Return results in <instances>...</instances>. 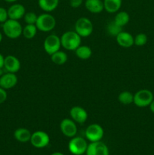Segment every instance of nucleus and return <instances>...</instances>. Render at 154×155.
Returning <instances> with one entry per match:
<instances>
[{
    "mask_svg": "<svg viewBox=\"0 0 154 155\" xmlns=\"http://www.w3.org/2000/svg\"><path fill=\"white\" fill-rule=\"evenodd\" d=\"M107 33H108L110 36H115V37H116L119 33H121V32L122 31V27L118 25L117 24H116L114 21H113L107 24Z\"/></svg>",
    "mask_w": 154,
    "mask_h": 155,
    "instance_id": "nucleus-26",
    "label": "nucleus"
},
{
    "mask_svg": "<svg viewBox=\"0 0 154 155\" xmlns=\"http://www.w3.org/2000/svg\"><path fill=\"white\" fill-rule=\"evenodd\" d=\"M25 13V7L19 3H15V4L12 5L8 9V15L9 19L19 21L20 19L24 18Z\"/></svg>",
    "mask_w": 154,
    "mask_h": 155,
    "instance_id": "nucleus-15",
    "label": "nucleus"
},
{
    "mask_svg": "<svg viewBox=\"0 0 154 155\" xmlns=\"http://www.w3.org/2000/svg\"><path fill=\"white\" fill-rule=\"evenodd\" d=\"M60 129L63 136L68 138L75 137L77 134V130H78L76 123L69 118H65L62 120L60 124Z\"/></svg>",
    "mask_w": 154,
    "mask_h": 155,
    "instance_id": "nucleus-10",
    "label": "nucleus"
},
{
    "mask_svg": "<svg viewBox=\"0 0 154 155\" xmlns=\"http://www.w3.org/2000/svg\"><path fill=\"white\" fill-rule=\"evenodd\" d=\"M30 143L36 148H43L48 146L50 142V137L47 133L44 131H36L32 133Z\"/></svg>",
    "mask_w": 154,
    "mask_h": 155,
    "instance_id": "nucleus-9",
    "label": "nucleus"
},
{
    "mask_svg": "<svg viewBox=\"0 0 154 155\" xmlns=\"http://www.w3.org/2000/svg\"><path fill=\"white\" fill-rule=\"evenodd\" d=\"M69 115L72 120L79 124H82L87 121L88 115L87 111L80 106H73L69 110Z\"/></svg>",
    "mask_w": 154,
    "mask_h": 155,
    "instance_id": "nucleus-12",
    "label": "nucleus"
},
{
    "mask_svg": "<svg viewBox=\"0 0 154 155\" xmlns=\"http://www.w3.org/2000/svg\"><path fill=\"white\" fill-rule=\"evenodd\" d=\"M4 1L8 3H14L15 2H17V0H4Z\"/></svg>",
    "mask_w": 154,
    "mask_h": 155,
    "instance_id": "nucleus-34",
    "label": "nucleus"
},
{
    "mask_svg": "<svg viewBox=\"0 0 154 155\" xmlns=\"http://www.w3.org/2000/svg\"><path fill=\"white\" fill-rule=\"evenodd\" d=\"M83 0H69V5L73 8H79L82 5Z\"/></svg>",
    "mask_w": 154,
    "mask_h": 155,
    "instance_id": "nucleus-31",
    "label": "nucleus"
},
{
    "mask_svg": "<svg viewBox=\"0 0 154 155\" xmlns=\"http://www.w3.org/2000/svg\"><path fill=\"white\" fill-rule=\"evenodd\" d=\"M37 31L38 29L36 27V24H27L23 28L22 35L26 39H31L36 36Z\"/></svg>",
    "mask_w": 154,
    "mask_h": 155,
    "instance_id": "nucleus-24",
    "label": "nucleus"
},
{
    "mask_svg": "<svg viewBox=\"0 0 154 155\" xmlns=\"http://www.w3.org/2000/svg\"><path fill=\"white\" fill-rule=\"evenodd\" d=\"M36 26L39 31L44 33L50 32L55 27L56 19L51 14L45 12L38 16Z\"/></svg>",
    "mask_w": 154,
    "mask_h": 155,
    "instance_id": "nucleus-3",
    "label": "nucleus"
},
{
    "mask_svg": "<svg viewBox=\"0 0 154 155\" xmlns=\"http://www.w3.org/2000/svg\"><path fill=\"white\" fill-rule=\"evenodd\" d=\"M61 46L68 51H75L81 45L82 37L74 31H66L60 36Z\"/></svg>",
    "mask_w": 154,
    "mask_h": 155,
    "instance_id": "nucleus-1",
    "label": "nucleus"
},
{
    "mask_svg": "<svg viewBox=\"0 0 154 155\" xmlns=\"http://www.w3.org/2000/svg\"><path fill=\"white\" fill-rule=\"evenodd\" d=\"M154 99L153 94L149 89H140L134 95V103L139 107H147Z\"/></svg>",
    "mask_w": 154,
    "mask_h": 155,
    "instance_id": "nucleus-6",
    "label": "nucleus"
},
{
    "mask_svg": "<svg viewBox=\"0 0 154 155\" xmlns=\"http://www.w3.org/2000/svg\"><path fill=\"white\" fill-rule=\"evenodd\" d=\"M37 18V15L33 12H26L24 16V22L26 23V24H36Z\"/></svg>",
    "mask_w": 154,
    "mask_h": 155,
    "instance_id": "nucleus-28",
    "label": "nucleus"
},
{
    "mask_svg": "<svg viewBox=\"0 0 154 155\" xmlns=\"http://www.w3.org/2000/svg\"><path fill=\"white\" fill-rule=\"evenodd\" d=\"M85 135L86 139L91 142H98L104 137V131L101 125L98 124H92L86 128Z\"/></svg>",
    "mask_w": 154,
    "mask_h": 155,
    "instance_id": "nucleus-8",
    "label": "nucleus"
},
{
    "mask_svg": "<svg viewBox=\"0 0 154 155\" xmlns=\"http://www.w3.org/2000/svg\"><path fill=\"white\" fill-rule=\"evenodd\" d=\"M104 10L108 13H116L122 7V0H104Z\"/></svg>",
    "mask_w": 154,
    "mask_h": 155,
    "instance_id": "nucleus-19",
    "label": "nucleus"
},
{
    "mask_svg": "<svg viewBox=\"0 0 154 155\" xmlns=\"http://www.w3.org/2000/svg\"><path fill=\"white\" fill-rule=\"evenodd\" d=\"M32 133L26 128H18L14 133V137L17 141L22 143H26L30 141Z\"/></svg>",
    "mask_w": 154,
    "mask_h": 155,
    "instance_id": "nucleus-18",
    "label": "nucleus"
},
{
    "mask_svg": "<svg viewBox=\"0 0 154 155\" xmlns=\"http://www.w3.org/2000/svg\"><path fill=\"white\" fill-rule=\"evenodd\" d=\"M85 8L92 14H99L104 10L102 0H85Z\"/></svg>",
    "mask_w": 154,
    "mask_h": 155,
    "instance_id": "nucleus-17",
    "label": "nucleus"
},
{
    "mask_svg": "<svg viewBox=\"0 0 154 155\" xmlns=\"http://www.w3.org/2000/svg\"><path fill=\"white\" fill-rule=\"evenodd\" d=\"M116 42L122 48H128L134 44V36L128 32L122 31L116 36Z\"/></svg>",
    "mask_w": 154,
    "mask_h": 155,
    "instance_id": "nucleus-16",
    "label": "nucleus"
},
{
    "mask_svg": "<svg viewBox=\"0 0 154 155\" xmlns=\"http://www.w3.org/2000/svg\"><path fill=\"white\" fill-rule=\"evenodd\" d=\"M21 66V61L15 56L8 55L5 58L3 68L6 72L16 74L20 71Z\"/></svg>",
    "mask_w": 154,
    "mask_h": 155,
    "instance_id": "nucleus-13",
    "label": "nucleus"
},
{
    "mask_svg": "<svg viewBox=\"0 0 154 155\" xmlns=\"http://www.w3.org/2000/svg\"><path fill=\"white\" fill-rule=\"evenodd\" d=\"M116 24L120 27H123L124 26L127 25L130 21V16L126 12H116V15L115 16L114 20Z\"/></svg>",
    "mask_w": 154,
    "mask_h": 155,
    "instance_id": "nucleus-23",
    "label": "nucleus"
},
{
    "mask_svg": "<svg viewBox=\"0 0 154 155\" xmlns=\"http://www.w3.org/2000/svg\"><path fill=\"white\" fill-rule=\"evenodd\" d=\"M75 55L81 60H88L92 55V50L88 45H80L75 50Z\"/></svg>",
    "mask_w": 154,
    "mask_h": 155,
    "instance_id": "nucleus-21",
    "label": "nucleus"
},
{
    "mask_svg": "<svg viewBox=\"0 0 154 155\" xmlns=\"http://www.w3.org/2000/svg\"><path fill=\"white\" fill-rule=\"evenodd\" d=\"M118 100L121 104L128 105L134 101V95L128 91H123L119 93V96H118Z\"/></svg>",
    "mask_w": 154,
    "mask_h": 155,
    "instance_id": "nucleus-25",
    "label": "nucleus"
},
{
    "mask_svg": "<svg viewBox=\"0 0 154 155\" xmlns=\"http://www.w3.org/2000/svg\"><path fill=\"white\" fill-rule=\"evenodd\" d=\"M8 19V10L3 7H0V23L3 24Z\"/></svg>",
    "mask_w": 154,
    "mask_h": 155,
    "instance_id": "nucleus-29",
    "label": "nucleus"
},
{
    "mask_svg": "<svg viewBox=\"0 0 154 155\" xmlns=\"http://www.w3.org/2000/svg\"><path fill=\"white\" fill-rule=\"evenodd\" d=\"M50 56H51V61L57 65L64 64L68 60V56L66 53L63 51H60V50L56 51Z\"/></svg>",
    "mask_w": 154,
    "mask_h": 155,
    "instance_id": "nucleus-22",
    "label": "nucleus"
},
{
    "mask_svg": "<svg viewBox=\"0 0 154 155\" xmlns=\"http://www.w3.org/2000/svg\"><path fill=\"white\" fill-rule=\"evenodd\" d=\"M88 145L85 139L79 136H75L71 138V140L69 142L68 149L73 155H82L86 152Z\"/></svg>",
    "mask_w": 154,
    "mask_h": 155,
    "instance_id": "nucleus-5",
    "label": "nucleus"
},
{
    "mask_svg": "<svg viewBox=\"0 0 154 155\" xmlns=\"http://www.w3.org/2000/svg\"><path fill=\"white\" fill-rule=\"evenodd\" d=\"M8 98V94L5 89L0 87V104H2L6 101Z\"/></svg>",
    "mask_w": 154,
    "mask_h": 155,
    "instance_id": "nucleus-30",
    "label": "nucleus"
},
{
    "mask_svg": "<svg viewBox=\"0 0 154 155\" xmlns=\"http://www.w3.org/2000/svg\"><path fill=\"white\" fill-rule=\"evenodd\" d=\"M86 155H109V148L106 144L101 141L91 142L88 145Z\"/></svg>",
    "mask_w": 154,
    "mask_h": 155,
    "instance_id": "nucleus-11",
    "label": "nucleus"
},
{
    "mask_svg": "<svg viewBox=\"0 0 154 155\" xmlns=\"http://www.w3.org/2000/svg\"><path fill=\"white\" fill-rule=\"evenodd\" d=\"M2 39H3V36L1 32H0V43H1L2 41Z\"/></svg>",
    "mask_w": 154,
    "mask_h": 155,
    "instance_id": "nucleus-37",
    "label": "nucleus"
},
{
    "mask_svg": "<svg viewBox=\"0 0 154 155\" xmlns=\"http://www.w3.org/2000/svg\"><path fill=\"white\" fill-rule=\"evenodd\" d=\"M93 30L94 26L91 20L85 17L79 18L75 24V31L82 38L88 37L93 33Z\"/></svg>",
    "mask_w": 154,
    "mask_h": 155,
    "instance_id": "nucleus-4",
    "label": "nucleus"
},
{
    "mask_svg": "<svg viewBox=\"0 0 154 155\" xmlns=\"http://www.w3.org/2000/svg\"><path fill=\"white\" fill-rule=\"evenodd\" d=\"M2 30L7 37L14 39H18L22 35L23 27L18 21L8 18L2 24Z\"/></svg>",
    "mask_w": 154,
    "mask_h": 155,
    "instance_id": "nucleus-2",
    "label": "nucleus"
},
{
    "mask_svg": "<svg viewBox=\"0 0 154 155\" xmlns=\"http://www.w3.org/2000/svg\"><path fill=\"white\" fill-rule=\"evenodd\" d=\"M3 69H4V68H0V77H1V76H2L3 74H5L4 71H3Z\"/></svg>",
    "mask_w": 154,
    "mask_h": 155,
    "instance_id": "nucleus-36",
    "label": "nucleus"
},
{
    "mask_svg": "<svg viewBox=\"0 0 154 155\" xmlns=\"http://www.w3.org/2000/svg\"><path fill=\"white\" fill-rule=\"evenodd\" d=\"M148 38L145 33H140L134 37V44L137 46H143L147 42Z\"/></svg>",
    "mask_w": 154,
    "mask_h": 155,
    "instance_id": "nucleus-27",
    "label": "nucleus"
},
{
    "mask_svg": "<svg viewBox=\"0 0 154 155\" xmlns=\"http://www.w3.org/2000/svg\"><path fill=\"white\" fill-rule=\"evenodd\" d=\"M149 110H151V112L154 114V99L152 100V102L150 103V104L149 105Z\"/></svg>",
    "mask_w": 154,
    "mask_h": 155,
    "instance_id": "nucleus-33",
    "label": "nucleus"
},
{
    "mask_svg": "<svg viewBox=\"0 0 154 155\" xmlns=\"http://www.w3.org/2000/svg\"><path fill=\"white\" fill-rule=\"evenodd\" d=\"M18 77L16 74L6 72L0 77V87L5 89H11L18 83Z\"/></svg>",
    "mask_w": 154,
    "mask_h": 155,
    "instance_id": "nucleus-14",
    "label": "nucleus"
},
{
    "mask_svg": "<svg viewBox=\"0 0 154 155\" xmlns=\"http://www.w3.org/2000/svg\"><path fill=\"white\" fill-rule=\"evenodd\" d=\"M38 5L42 11L49 13L57 8L59 0H38Z\"/></svg>",
    "mask_w": 154,
    "mask_h": 155,
    "instance_id": "nucleus-20",
    "label": "nucleus"
},
{
    "mask_svg": "<svg viewBox=\"0 0 154 155\" xmlns=\"http://www.w3.org/2000/svg\"><path fill=\"white\" fill-rule=\"evenodd\" d=\"M51 155H64L63 153L61 152H54L53 154H51Z\"/></svg>",
    "mask_w": 154,
    "mask_h": 155,
    "instance_id": "nucleus-35",
    "label": "nucleus"
},
{
    "mask_svg": "<svg viewBox=\"0 0 154 155\" xmlns=\"http://www.w3.org/2000/svg\"><path fill=\"white\" fill-rule=\"evenodd\" d=\"M60 47H61L60 37H59L56 34L49 35L44 40V50L49 55H51L54 52L59 51Z\"/></svg>",
    "mask_w": 154,
    "mask_h": 155,
    "instance_id": "nucleus-7",
    "label": "nucleus"
},
{
    "mask_svg": "<svg viewBox=\"0 0 154 155\" xmlns=\"http://www.w3.org/2000/svg\"><path fill=\"white\" fill-rule=\"evenodd\" d=\"M4 60L5 57L0 53V68H3V66H4Z\"/></svg>",
    "mask_w": 154,
    "mask_h": 155,
    "instance_id": "nucleus-32",
    "label": "nucleus"
}]
</instances>
